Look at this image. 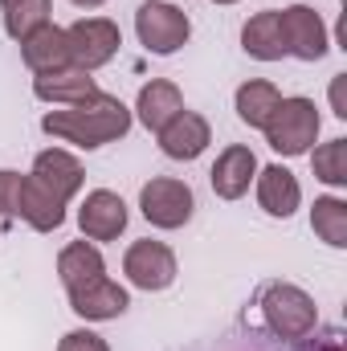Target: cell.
Instances as JSON below:
<instances>
[{
  "mask_svg": "<svg viewBox=\"0 0 347 351\" xmlns=\"http://www.w3.org/2000/svg\"><path fill=\"white\" fill-rule=\"evenodd\" d=\"M160 152L168 156V160H196L208 143H213V127H208V119L204 114H196V110H180L172 114L160 131Z\"/></svg>",
  "mask_w": 347,
  "mask_h": 351,
  "instance_id": "cell-9",
  "label": "cell"
},
{
  "mask_svg": "<svg viewBox=\"0 0 347 351\" xmlns=\"http://www.w3.org/2000/svg\"><path fill=\"white\" fill-rule=\"evenodd\" d=\"M327 351H344V348H339V343H331V348H327Z\"/></svg>",
  "mask_w": 347,
  "mask_h": 351,
  "instance_id": "cell-31",
  "label": "cell"
},
{
  "mask_svg": "<svg viewBox=\"0 0 347 351\" xmlns=\"http://www.w3.org/2000/svg\"><path fill=\"white\" fill-rule=\"evenodd\" d=\"M344 74H335V82H331V106H335V114L339 119H347V106H344Z\"/></svg>",
  "mask_w": 347,
  "mask_h": 351,
  "instance_id": "cell-27",
  "label": "cell"
},
{
  "mask_svg": "<svg viewBox=\"0 0 347 351\" xmlns=\"http://www.w3.org/2000/svg\"><path fill=\"white\" fill-rule=\"evenodd\" d=\"M41 131L62 139V143H74V147H102V143H115L131 131V110L115 98V94H94L78 106H62V110H49L41 119Z\"/></svg>",
  "mask_w": 347,
  "mask_h": 351,
  "instance_id": "cell-1",
  "label": "cell"
},
{
  "mask_svg": "<svg viewBox=\"0 0 347 351\" xmlns=\"http://www.w3.org/2000/svg\"><path fill=\"white\" fill-rule=\"evenodd\" d=\"M78 225L90 241H115L123 229H127V204L119 192L110 188H94L86 192L82 208H78Z\"/></svg>",
  "mask_w": 347,
  "mask_h": 351,
  "instance_id": "cell-10",
  "label": "cell"
},
{
  "mask_svg": "<svg viewBox=\"0 0 347 351\" xmlns=\"http://www.w3.org/2000/svg\"><path fill=\"white\" fill-rule=\"evenodd\" d=\"M241 45H246V53L258 58V62H278V58H286L282 12H278V8H265V12L254 16V21H246V29H241Z\"/></svg>",
  "mask_w": 347,
  "mask_h": 351,
  "instance_id": "cell-18",
  "label": "cell"
},
{
  "mask_svg": "<svg viewBox=\"0 0 347 351\" xmlns=\"http://www.w3.org/2000/svg\"><path fill=\"white\" fill-rule=\"evenodd\" d=\"M16 184H21V172H8V168H0V213H4V217H12Z\"/></svg>",
  "mask_w": 347,
  "mask_h": 351,
  "instance_id": "cell-26",
  "label": "cell"
},
{
  "mask_svg": "<svg viewBox=\"0 0 347 351\" xmlns=\"http://www.w3.org/2000/svg\"><path fill=\"white\" fill-rule=\"evenodd\" d=\"M254 176H258V156H254L250 147L233 143V147H225V152L217 156V164H213V172H208V184H213V192H217L221 200H241V196L250 192Z\"/></svg>",
  "mask_w": 347,
  "mask_h": 351,
  "instance_id": "cell-13",
  "label": "cell"
},
{
  "mask_svg": "<svg viewBox=\"0 0 347 351\" xmlns=\"http://www.w3.org/2000/svg\"><path fill=\"white\" fill-rule=\"evenodd\" d=\"M102 274H106V262H102V254L90 241H70L58 254V278H62L66 290H78V286H86L94 278H102Z\"/></svg>",
  "mask_w": 347,
  "mask_h": 351,
  "instance_id": "cell-20",
  "label": "cell"
},
{
  "mask_svg": "<svg viewBox=\"0 0 347 351\" xmlns=\"http://www.w3.org/2000/svg\"><path fill=\"white\" fill-rule=\"evenodd\" d=\"M282 102V90L274 86V82H265V78H250L246 86H237V119L246 123V127H265L270 123V114H274V106Z\"/></svg>",
  "mask_w": 347,
  "mask_h": 351,
  "instance_id": "cell-21",
  "label": "cell"
},
{
  "mask_svg": "<svg viewBox=\"0 0 347 351\" xmlns=\"http://www.w3.org/2000/svg\"><path fill=\"white\" fill-rule=\"evenodd\" d=\"M311 229L331 250H344L347 245V200H339V196H319L315 208H311Z\"/></svg>",
  "mask_w": 347,
  "mask_h": 351,
  "instance_id": "cell-22",
  "label": "cell"
},
{
  "mask_svg": "<svg viewBox=\"0 0 347 351\" xmlns=\"http://www.w3.org/2000/svg\"><path fill=\"white\" fill-rule=\"evenodd\" d=\"M258 204L270 213V217H294V208L302 204V188H298V180L290 168H282V164H270V168H258Z\"/></svg>",
  "mask_w": 347,
  "mask_h": 351,
  "instance_id": "cell-16",
  "label": "cell"
},
{
  "mask_svg": "<svg viewBox=\"0 0 347 351\" xmlns=\"http://www.w3.org/2000/svg\"><path fill=\"white\" fill-rule=\"evenodd\" d=\"M282 37H286V58H298V62H319L331 45L323 16L307 4L282 8Z\"/></svg>",
  "mask_w": 347,
  "mask_h": 351,
  "instance_id": "cell-8",
  "label": "cell"
},
{
  "mask_svg": "<svg viewBox=\"0 0 347 351\" xmlns=\"http://www.w3.org/2000/svg\"><path fill=\"white\" fill-rule=\"evenodd\" d=\"M66 294H70L74 315H82V319H90V323L119 319V315L131 306V294H127L119 282H110L106 274L94 278V282H86V286H78V290H66Z\"/></svg>",
  "mask_w": 347,
  "mask_h": 351,
  "instance_id": "cell-12",
  "label": "cell"
},
{
  "mask_svg": "<svg viewBox=\"0 0 347 351\" xmlns=\"http://www.w3.org/2000/svg\"><path fill=\"white\" fill-rule=\"evenodd\" d=\"M139 208H143V217H147L156 229H180V225L192 221V213H196V196H192V188H188L184 180L156 176V180L143 184V192H139Z\"/></svg>",
  "mask_w": 347,
  "mask_h": 351,
  "instance_id": "cell-5",
  "label": "cell"
},
{
  "mask_svg": "<svg viewBox=\"0 0 347 351\" xmlns=\"http://www.w3.org/2000/svg\"><path fill=\"white\" fill-rule=\"evenodd\" d=\"M311 168H315V176H319L323 184L344 188V184H347V139H331V143L315 147Z\"/></svg>",
  "mask_w": 347,
  "mask_h": 351,
  "instance_id": "cell-24",
  "label": "cell"
},
{
  "mask_svg": "<svg viewBox=\"0 0 347 351\" xmlns=\"http://www.w3.org/2000/svg\"><path fill=\"white\" fill-rule=\"evenodd\" d=\"M261 315H265L270 331L282 335V339H302V335H311L315 323H319L315 298H311L307 290L290 286V282H274V286L261 290Z\"/></svg>",
  "mask_w": 347,
  "mask_h": 351,
  "instance_id": "cell-3",
  "label": "cell"
},
{
  "mask_svg": "<svg viewBox=\"0 0 347 351\" xmlns=\"http://www.w3.org/2000/svg\"><path fill=\"white\" fill-rule=\"evenodd\" d=\"M49 12H53V0H16L12 8H4V29L12 41H25L33 29L49 25Z\"/></svg>",
  "mask_w": 347,
  "mask_h": 351,
  "instance_id": "cell-23",
  "label": "cell"
},
{
  "mask_svg": "<svg viewBox=\"0 0 347 351\" xmlns=\"http://www.w3.org/2000/svg\"><path fill=\"white\" fill-rule=\"evenodd\" d=\"M135 33H139V41H143L147 53L168 58V53H176V49L188 45L192 21H188V12L176 8V4L147 0V4H139V12H135Z\"/></svg>",
  "mask_w": 347,
  "mask_h": 351,
  "instance_id": "cell-4",
  "label": "cell"
},
{
  "mask_svg": "<svg viewBox=\"0 0 347 351\" xmlns=\"http://www.w3.org/2000/svg\"><path fill=\"white\" fill-rule=\"evenodd\" d=\"M0 4H4V8H12V4H16V0H0Z\"/></svg>",
  "mask_w": 347,
  "mask_h": 351,
  "instance_id": "cell-29",
  "label": "cell"
},
{
  "mask_svg": "<svg viewBox=\"0 0 347 351\" xmlns=\"http://www.w3.org/2000/svg\"><path fill=\"white\" fill-rule=\"evenodd\" d=\"M123 274L135 290H168L176 282V254L164 245V241H135L127 254H123Z\"/></svg>",
  "mask_w": 347,
  "mask_h": 351,
  "instance_id": "cell-7",
  "label": "cell"
},
{
  "mask_svg": "<svg viewBox=\"0 0 347 351\" xmlns=\"http://www.w3.org/2000/svg\"><path fill=\"white\" fill-rule=\"evenodd\" d=\"M184 110V94L176 82H164V78H156V82H147V86L139 90V102H135V114H139V123L147 127V131H160L172 114Z\"/></svg>",
  "mask_w": 347,
  "mask_h": 351,
  "instance_id": "cell-19",
  "label": "cell"
},
{
  "mask_svg": "<svg viewBox=\"0 0 347 351\" xmlns=\"http://www.w3.org/2000/svg\"><path fill=\"white\" fill-rule=\"evenodd\" d=\"M70 4H78V8H98V4H106V0H70Z\"/></svg>",
  "mask_w": 347,
  "mask_h": 351,
  "instance_id": "cell-28",
  "label": "cell"
},
{
  "mask_svg": "<svg viewBox=\"0 0 347 351\" xmlns=\"http://www.w3.org/2000/svg\"><path fill=\"white\" fill-rule=\"evenodd\" d=\"M213 4H237V0H213Z\"/></svg>",
  "mask_w": 347,
  "mask_h": 351,
  "instance_id": "cell-30",
  "label": "cell"
},
{
  "mask_svg": "<svg viewBox=\"0 0 347 351\" xmlns=\"http://www.w3.org/2000/svg\"><path fill=\"white\" fill-rule=\"evenodd\" d=\"M58 351H110V348H106V339L94 335V331H70V335H62Z\"/></svg>",
  "mask_w": 347,
  "mask_h": 351,
  "instance_id": "cell-25",
  "label": "cell"
},
{
  "mask_svg": "<svg viewBox=\"0 0 347 351\" xmlns=\"http://www.w3.org/2000/svg\"><path fill=\"white\" fill-rule=\"evenodd\" d=\"M12 217L29 221L37 233H53V229H62V221H66V204H62L49 188H41L33 176H21L16 200H12Z\"/></svg>",
  "mask_w": 347,
  "mask_h": 351,
  "instance_id": "cell-11",
  "label": "cell"
},
{
  "mask_svg": "<svg viewBox=\"0 0 347 351\" xmlns=\"http://www.w3.org/2000/svg\"><path fill=\"white\" fill-rule=\"evenodd\" d=\"M33 94L41 98V102H53V106H78V102H86L94 94H102L98 82L90 78L86 70H58V74H41L37 82H33Z\"/></svg>",
  "mask_w": 347,
  "mask_h": 351,
  "instance_id": "cell-17",
  "label": "cell"
},
{
  "mask_svg": "<svg viewBox=\"0 0 347 351\" xmlns=\"http://www.w3.org/2000/svg\"><path fill=\"white\" fill-rule=\"evenodd\" d=\"M21 58L25 66L41 78V74H58V70H70V41H66V29L58 25H41L33 29L25 41H21Z\"/></svg>",
  "mask_w": 347,
  "mask_h": 351,
  "instance_id": "cell-14",
  "label": "cell"
},
{
  "mask_svg": "<svg viewBox=\"0 0 347 351\" xmlns=\"http://www.w3.org/2000/svg\"><path fill=\"white\" fill-rule=\"evenodd\" d=\"M261 131L278 156H307L311 143L319 139V106L311 98H282Z\"/></svg>",
  "mask_w": 347,
  "mask_h": 351,
  "instance_id": "cell-2",
  "label": "cell"
},
{
  "mask_svg": "<svg viewBox=\"0 0 347 351\" xmlns=\"http://www.w3.org/2000/svg\"><path fill=\"white\" fill-rule=\"evenodd\" d=\"M66 41H70V62H74V70L94 74L98 66H106V62L119 53L123 33H119V25L106 21V16H86V21H74V25L66 29Z\"/></svg>",
  "mask_w": 347,
  "mask_h": 351,
  "instance_id": "cell-6",
  "label": "cell"
},
{
  "mask_svg": "<svg viewBox=\"0 0 347 351\" xmlns=\"http://www.w3.org/2000/svg\"><path fill=\"white\" fill-rule=\"evenodd\" d=\"M33 180L41 184V188H49L62 204L82 188V180H86V172H82V164L70 156V152H62V147H49V152H41L37 160H33Z\"/></svg>",
  "mask_w": 347,
  "mask_h": 351,
  "instance_id": "cell-15",
  "label": "cell"
}]
</instances>
